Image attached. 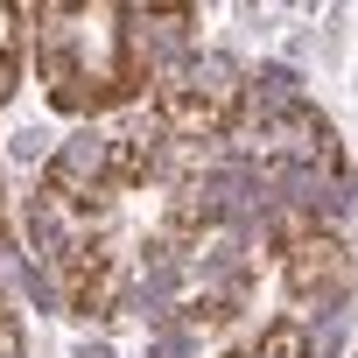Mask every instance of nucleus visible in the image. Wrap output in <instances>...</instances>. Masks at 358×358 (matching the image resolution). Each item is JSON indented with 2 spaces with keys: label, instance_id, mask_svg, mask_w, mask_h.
<instances>
[{
  "label": "nucleus",
  "instance_id": "nucleus-5",
  "mask_svg": "<svg viewBox=\"0 0 358 358\" xmlns=\"http://www.w3.org/2000/svg\"><path fill=\"white\" fill-rule=\"evenodd\" d=\"M92 141H99V169H106V190H113V197L141 190L148 176L162 169V127H155V120H127V127L92 134Z\"/></svg>",
  "mask_w": 358,
  "mask_h": 358
},
{
  "label": "nucleus",
  "instance_id": "nucleus-3",
  "mask_svg": "<svg viewBox=\"0 0 358 358\" xmlns=\"http://www.w3.org/2000/svg\"><path fill=\"white\" fill-rule=\"evenodd\" d=\"M281 288L302 309H330L351 295V246L330 225H288L281 232Z\"/></svg>",
  "mask_w": 358,
  "mask_h": 358
},
{
  "label": "nucleus",
  "instance_id": "nucleus-7",
  "mask_svg": "<svg viewBox=\"0 0 358 358\" xmlns=\"http://www.w3.org/2000/svg\"><path fill=\"white\" fill-rule=\"evenodd\" d=\"M22 85V8H0V106Z\"/></svg>",
  "mask_w": 358,
  "mask_h": 358
},
{
  "label": "nucleus",
  "instance_id": "nucleus-4",
  "mask_svg": "<svg viewBox=\"0 0 358 358\" xmlns=\"http://www.w3.org/2000/svg\"><path fill=\"white\" fill-rule=\"evenodd\" d=\"M57 288H64V309H78V316L120 309V288H127L120 246H113L106 232H85V239L57 246Z\"/></svg>",
  "mask_w": 358,
  "mask_h": 358
},
{
  "label": "nucleus",
  "instance_id": "nucleus-6",
  "mask_svg": "<svg viewBox=\"0 0 358 358\" xmlns=\"http://www.w3.org/2000/svg\"><path fill=\"white\" fill-rule=\"evenodd\" d=\"M232 358H309V330H302L295 316H281V323H267L260 337H246Z\"/></svg>",
  "mask_w": 358,
  "mask_h": 358
},
{
  "label": "nucleus",
  "instance_id": "nucleus-1",
  "mask_svg": "<svg viewBox=\"0 0 358 358\" xmlns=\"http://www.w3.org/2000/svg\"><path fill=\"white\" fill-rule=\"evenodd\" d=\"M29 50H36V78L50 92L57 113L99 120L141 99L148 85V50L134 29V8H22Z\"/></svg>",
  "mask_w": 358,
  "mask_h": 358
},
{
  "label": "nucleus",
  "instance_id": "nucleus-2",
  "mask_svg": "<svg viewBox=\"0 0 358 358\" xmlns=\"http://www.w3.org/2000/svg\"><path fill=\"white\" fill-rule=\"evenodd\" d=\"M246 113V78L218 57H190L155 78V127L183 141H225Z\"/></svg>",
  "mask_w": 358,
  "mask_h": 358
}]
</instances>
